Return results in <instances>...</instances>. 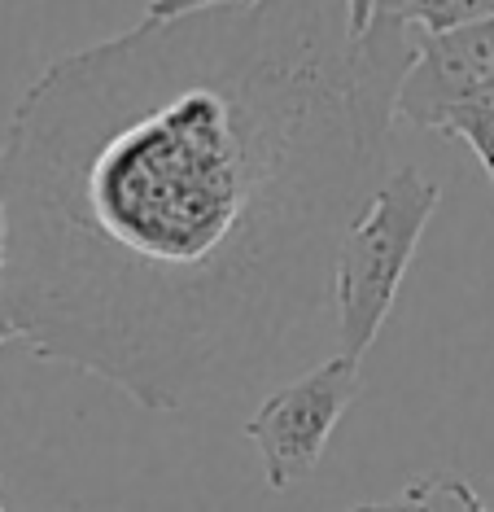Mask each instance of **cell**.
Here are the masks:
<instances>
[{"label": "cell", "instance_id": "obj_12", "mask_svg": "<svg viewBox=\"0 0 494 512\" xmlns=\"http://www.w3.org/2000/svg\"><path fill=\"white\" fill-rule=\"evenodd\" d=\"M9 337H14V329H9V320H5V316H0V346H5V342H9Z\"/></svg>", "mask_w": 494, "mask_h": 512}, {"label": "cell", "instance_id": "obj_7", "mask_svg": "<svg viewBox=\"0 0 494 512\" xmlns=\"http://www.w3.org/2000/svg\"><path fill=\"white\" fill-rule=\"evenodd\" d=\"M442 132L446 136H460V141L477 154V162L486 167V176L494 184V97H490V92H481V97H473L468 106L455 110L451 119H446Z\"/></svg>", "mask_w": 494, "mask_h": 512}, {"label": "cell", "instance_id": "obj_1", "mask_svg": "<svg viewBox=\"0 0 494 512\" xmlns=\"http://www.w3.org/2000/svg\"><path fill=\"white\" fill-rule=\"evenodd\" d=\"M385 154L346 0L140 18L49 62L9 114L0 316L149 412L228 399L333 307Z\"/></svg>", "mask_w": 494, "mask_h": 512}, {"label": "cell", "instance_id": "obj_11", "mask_svg": "<svg viewBox=\"0 0 494 512\" xmlns=\"http://www.w3.org/2000/svg\"><path fill=\"white\" fill-rule=\"evenodd\" d=\"M350 512H390V504H359V508H350Z\"/></svg>", "mask_w": 494, "mask_h": 512}, {"label": "cell", "instance_id": "obj_6", "mask_svg": "<svg viewBox=\"0 0 494 512\" xmlns=\"http://www.w3.org/2000/svg\"><path fill=\"white\" fill-rule=\"evenodd\" d=\"M390 512H490V508L464 477L429 473V477H420V482H411L390 504Z\"/></svg>", "mask_w": 494, "mask_h": 512}, {"label": "cell", "instance_id": "obj_13", "mask_svg": "<svg viewBox=\"0 0 494 512\" xmlns=\"http://www.w3.org/2000/svg\"><path fill=\"white\" fill-rule=\"evenodd\" d=\"M486 92H490V97H494V75H490V84H486Z\"/></svg>", "mask_w": 494, "mask_h": 512}, {"label": "cell", "instance_id": "obj_10", "mask_svg": "<svg viewBox=\"0 0 494 512\" xmlns=\"http://www.w3.org/2000/svg\"><path fill=\"white\" fill-rule=\"evenodd\" d=\"M372 5L376 0H346V9H350V27L355 31H363L372 22Z\"/></svg>", "mask_w": 494, "mask_h": 512}, {"label": "cell", "instance_id": "obj_9", "mask_svg": "<svg viewBox=\"0 0 494 512\" xmlns=\"http://www.w3.org/2000/svg\"><path fill=\"white\" fill-rule=\"evenodd\" d=\"M9 272V211H5V193H0V289H5Z\"/></svg>", "mask_w": 494, "mask_h": 512}, {"label": "cell", "instance_id": "obj_2", "mask_svg": "<svg viewBox=\"0 0 494 512\" xmlns=\"http://www.w3.org/2000/svg\"><path fill=\"white\" fill-rule=\"evenodd\" d=\"M438 202V180L420 176L416 167H398L376 184L363 215L341 237L333 263V316L341 342L337 355L363 359L368 346L381 337L394 311L398 285L416 259Z\"/></svg>", "mask_w": 494, "mask_h": 512}, {"label": "cell", "instance_id": "obj_4", "mask_svg": "<svg viewBox=\"0 0 494 512\" xmlns=\"http://www.w3.org/2000/svg\"><path fill=\"white\" fill-rule=\"evenodd\" d=\"M494 75V14L455 31H420V53L411 66L398 119L420 132H442L460 106L481 97Z\"/></svg>", "mask_w": 494, "mask_h": 512}, {"label": "cell", "instance_id": "obj_3", "mask_svg": "<svg viewBox=\"0 0 494 512\" xmlns=\"http://www.w3.org/2000/svg\"><path fill=\"white\" fill-rule=\"evenodd\" d=\"M359 386V359L333 355L258 403V412L245 421V438L258 447L263 477L272 491L298 486L320 464L337 421L359 399Z\"/></svg>", "mask_w": 494, "mask_h": 512}, {"label": "cell", "instance_id": "obj_8", "mask_svg": "<svg viewBox=\"0 0 494 512\" xmlns=\"http://www.w3.org/2000/svg\"><path fill=\"white\" fill-rule=\"evenodd\" d=\"M223 5H258V0H149L145 18H184V14H202V9H223Z\"/></svg>", "mask_w": 494, "mask_h": 512}, {"label": "cell", "instance_id": "obj_5", "mask_svg": "<svg viewBox=\"0 0 494 512\" xmlns=\"http://www.w3.org/2000/svg\"><path fill=\"white\" fill-rule=\"evenodd\" d=\"M372 14L394 18L403 27H416L433 36V31H455L477 18H490L494 0H376Z\"/></svg>", "mask_w": 494, "mask_h": 512}, {"label": "cell", "instance_id": "obj_14", "mask_svg": "<svg viewBox=\"0 0 494 512\" xmlns=\"http://www.w3.org/2000/svg\"><path fill=\"white\" fill-rule=\"evenodd\" d=\"M0 512H5V508H0Z\"/></svg>", "mask_w": 494, "mask_h": 512}]
</instances>
